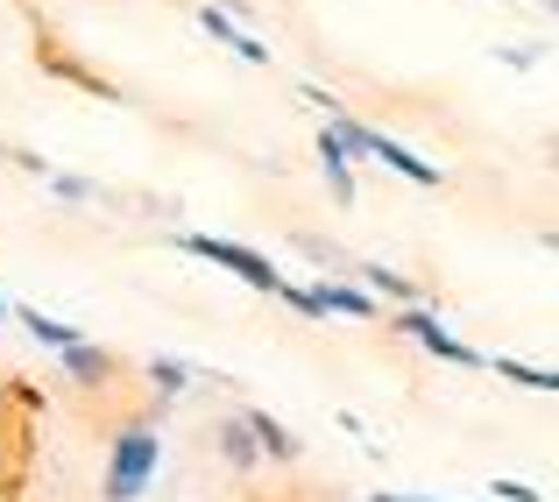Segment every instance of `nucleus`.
I'll return each instance as SVG.
<instances>
[{
  "label": "nucleus",
  "instance_id": "1",
  "mask_svg": "<svg viewBox=\"0 0 559 502\" xmlns=\"http://www.w3.org/2000/svg\"><path fill=\"white\" fill-rule=\"evenodd\" d=\"M164 467V404L156 410H128L121 432L107 446V475H99V495L107 502H142Z\"/></svg>",
  "mask_w": 559,
  "mask_h": 502
},
{
  "label": "nucleus",
  "instance_id": "2",
  "mask_svg": "<svg viewBox=\"0 0 559 502\" xmlns=\"http://www.w3.org/2000/svg\"><path fill=\"white\" fill-rule=\"evenodd\" d=\"M178 248H185L191 262H213V270L241 276L248 290H270V298H284L290 312H298V290H305V284H284V270H276L270 255H255V248L227 241V234H178Z\"/></svg>",
  "mask_w": 559,
  "mask_h": 502
},
{
  "label": "nucleus",
  "instance_id": "3",
  "mask_svg": "<svg viewBox=\"0 0 559 502\" xmlns=\"http://www.w3.org/2000/svg\"><path fill=\"white\" fill-rule=\"evenodd\" d=\"M333 128H341V142H347V150H355V156H376V164H390L396 177H411V184H425V191L439 184V170L425 164L418 150H404V142H396V135H382V128L355 121V113H341V121H333Z\"/></svg>",
  "mask_w": 559,
  "mask_h": 502
},
{
  "label": "nucleus",
  "instance_id": "4",
  "mask_svg": "<svg viewBox=\"0 0 559 502\" xmlns=\"http://www.w3.org/2000/svg\"><path fill=\"white\" fill-rule=\"evenodd\" d=\"M396 333L418 339V347L432 354V361H447V368H489V354H475L467 339H453L432 312H425V304H404V312H396Z\"/></svg>",
  "mask_w": 559,
  "mask_h": 502
},
{
  "label": "nucleus",
  "instance_id": "5",
  "mask_svg": "<svg viewBox=\"0 0 559 502\" xmlns=\"http://www.w3.org/2000/svg\"><path fill=\"white\" fill-rule=\"evenodd\" d=\"M298 312L305 319H382V304H376L369 284H333V276H319V284L298 290Z\"/></svg>",
  "mask_w": 559,
  "mask_h": 502
},
{
  "label": "nucleus",
  "instance_id": "6",
  "mask_svg": "<svg viewBox=\"0 0 559 502\" xmlns=\"http://www.w3.org/2000/svg\"><path fill=\"white\" fill-rule=\"evenodd\" d=\"M312 156H319V170H326V184H333V205H355V150L341 142L333 121L312 135Z\"/></svg>",
  "mask_w": 559,
  "mask_h": 502
},
{
  "label": "nucleus",
  "instance_id": "7",
  "mask_svg": "<svg viewBox=\"0 0 559 502\" xmlns=\"http://www.w3.org/2000/svg\"><path fill=\"white\" fill-rule=\"evenodd\" d=\"M57 368H64V382H79V390H107V382H114V354L93 347V339L64 347V354H57Z\"/></svg>",
  "mask_w": 559,
  "mask_h": 502
},
{
  "label": "nucleus",
  "instance_id": "8",
  "mask_svg": "<svg viewBox=\"0 0 559 502\" xmlns=\"http://www.w3.org/2000/svg\"><path fill=\"white\" fill-rule=\"evenodd\" d=\"M199 28H205L213 43H227L234 57H248V64H270V43H255V36H248V28L227 14V8H199Z\"/></svg>",
  "mask_w": 559,
  "mask_h": 502
},
{
  "label": "nucleus",
  "instance_id": "9",
  "mask_svg": "<svg viewBox=\"0 0 559 502\" xmlns=\"http://www.w3.org/2000/svg\"><path fill=\"white\" fill-rule=\"evenodd\" d=\"M213 446H219V461H227L234 475H255L262 467V446H255V432H248V418H219Z\"/></svg>",
  "mask_w": 559,
  "mask_h": 502
},
{
  "label": "nucleus",
  "instance_id": "10",
  "mask_svg": "<svg viewBox=\"0 0 559 502\" xmlns=\"http://www.w3.org/2000/svg\"><path fill=\"white\" fill-rule=\"evenodd\" d=\"M142 382L156 390V404H170V396H191V390H199L205 375H199L191 361H178V354H156V361L142 368Z\"/></svg>",
  "mask_w": 559,
  "mask_h": 502
},
{
  "label": "nucleus",
  "instance_id": "11",
  "mask_svg": "<svg viewBox=\"0 0 559 502\" xmlns=\"http://www.w3.org/2000/svg\"><path fill=\"white\" fill-rule=\"evenodd\" d=\"M248 418V432H255V446H262V461H298V432H290V425H276L270 410H241Z\"/></svg>",
  "mask_w": 559,
  "mask_h": 502
},
{
  "label": "nucleus",
  "instance_id": "12",
  "mask_svg": "<svg viewBox=\"0 0 559 502\" xmlns=\"http://www.w3.org/2000/svg\"><path fill=\"white\" fill-rule=\"evenodd\" d=\"M361 284H369L376 298H390L396 312H404V304H418V284H411L404 270H390V262H361Z\"/></svg>",
  "mask_w": 559,
  "mask_h": 502
},
{
  "label": "nucleus",
  "instance_id": "13",
  "mask_svg": "<svg viewBox=\"0 0 559 502\" xmlns=\"http://www.w3.org/2000/svg\"><path fill=\"white\" fill-rule=\"evenodd\" d=\"M14 319H22V333H28V339H36V347H50V354H64V347H79V333H71V326H64V319H50V312H36V304H22V312H14Z\"/></svg>",
  "mask_w": 559,
  "mask_h": 502
},
{
  "label": "nucleus",
  "instance_id": "14",
  "mask_svg": "<svg viewBox=\"0 0 559 502\" xmlns=\"http://www.w3.org/2000/svg\"><path fill=\"white\" fill-rule=\"evenodd\" d=\"M496 375H503V382H518V390H552L559 396V368H532V361H510V354H496Z\"/></svg>",
  "mask_w": 559,
  "mask_h": 502
},
{
  "label": "nucleus",
  "instance_id": "15",
  "mask_svg": "<svg viewBox=\"0 0 559 502\" xmlns=\"http://www.w3.org/2000/svg\"><path fill=\"white\" fill-rule=\"evenodd\" d=\"M43 191H50L57 205H85V199H99L93 177H71V170H50V177H43Z\"/></svg>",
  "mask_w": 559,
  "mask_h": 502
},
{
  "label": "nucleus",
  "instance_id": "16",
  "mask_svg": "<svg viewBox=\"0 0 559 502\" xmlns=\"http://www.w3.org/2000/svg\"><path fill=\"white\" fill-rule=\"evenodd\" d=\"M496 57H503L510 71H532V64H538L546 50H538V43H496Z\"/></svg>",
  "mask_w": 559,
  "mask_h": 502
},
{
  "label": "nucleus",
  "instance_id": "17",
  "mask_svg": "<svg viewBox=\"0 0 559 502\" xmlns=\"http://www.w3.org/2000/svg\"><path fill=\"white\" fill-rule=\"evenodd\" d=\"M489 495H503V502H546L532 481H503V475H489Z\"/></svg>",
  "mask_w": 559,
  "mask_h": 502
},
{
  "label": "nucleus",
  "instance_id": "18",
  "mask_svg": "<svg viewBox=\"0 0 559 502\" xmlns=\"http://www.w3.org/2000/svg\"><path fill=\"white\" fill-rule=\"evenodd\" d=\"M298 248L319 262V270H341V248H333V241H298Z\"/></svg>",
  "mask_w": 559,
  "mask_h": 502
},
{
  "label": "nucleus",
  "instance_id": "19",
  "mask_svg": "<svg viewBox=\"0 0 559 502\" xmlns=\"http://www.w3.org/2000/svg\"><path fill=\"white\" fill-rule=\"evenodd\" d=\"M369 502H418V495H396V489H376Z\"/></svg>",
  "mask_w": 559,
  "mask_h": 502
},
{
  "label": "nucleus",
  "instance_id": "20",
  "mask_svg": "<svg viewBox=\"0 0 559 502\" xmlns=\"http://www.w3.org/2000/svg\"><path fill=\"white\" fill-rule=\"evenodd\" d=\"M546 248H559V234H546Z\"/></svg>",
  "mask_w": 559,
  "mask_h": 502
},
{
  "label": "nucleus",
  "instance_id": "21",
  "mask_svg": "<svg viewBox=\"0 0 559 502\" xmlns=\"http://www.w3.org/2000/svg\"><path fill=\"white\" fill-rule=\"evenodd\" d=\"M418 502H447V495H418Z\"/></svg>",
  "mask_w": 559,
  "mask_h": 502
},
{
  "label": "nucleus",
  "instance_id": "22",
  "mask_svg": "<svg viewBox=\"0 0 559 502\" xmlns=\"http://www.w3.org/2000/svg\"><path fill=\"white\" fill-rule=\"evenodd\" d=\"M0 319H8V298H0Z\"/></svg>",
  "mask_w": 559,
  "mask_h": 502
}]
</instances>
